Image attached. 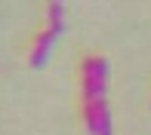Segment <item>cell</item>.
Listing matches in <instances>:
<instances>
[{
	"instance_id": "cell-1",
	"label": "cell",
	"mask_w": 151,
	"mask_h": 135,
	"mask_svg": "<svg viewBox=\"0 0 151 135\" xmlns=\"http://www.w3.org/2000/svg\"><path fill=\"white\" fill-rule=\"evenodd\" d=\"M80 95H83V104L105 101V95H108V58L90 55L80 62Z\"/></svg>"
},
{
	"instance_id": "cell-2",
	"label": "cell",
	"mask_w": 151,
	"mask_h": 135,
	"mask_svg": "<svg viewBox=\"0 0 151 135\" xmlns=\"http://www.w3.org/2000/svg\"><path fill=\"white\" fill-rule=\"evenodd\" d=\"M56 40H59V34H56V31H50V28H46L37 40H34V46H31V58H28L34 71L46 68V58H50V52H52V46H56Z\"/></svg>"
},
{
	"instance_id": "cell-3",
	"label": "cell",
	"mask_w": 151,
	"mask_h": 135,
	"mask_svg": "<svg viewBox=\"0 0 151 135\" xmlns=\"http://www.w3.org/2000/svg\"><path fill=\"white\" fill-rule=\"evenodd\" d=\"M46 12H50V31H56L59 37L65 34V3H50L46 6Z\"/></svg>"
},
{
	"instance_id": "cell-4",
	"label": "cell",
	"mask_w": 151,
	"mask_h": 135,
	"mask_svg": "<svg viewBox=\"0 0 151 135\" xmlns=\"http://www.w3.org/2000/svg\"><path fill=\"white\" fill-rule=\"evenodd\" d=\"M96 114H99V135H114V126H111V107H108V98H105V101H96Z\"/></svg>"
}]
</instances>
